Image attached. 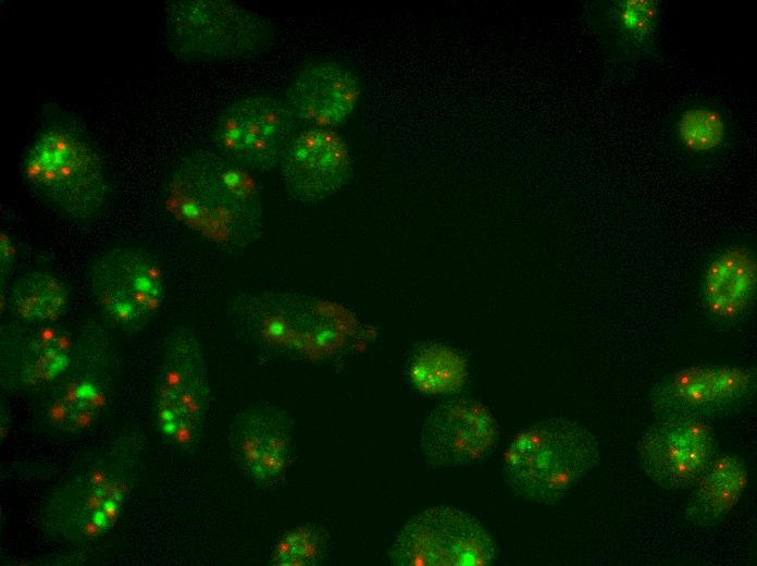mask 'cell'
Returning a JSON list of instances; mask_svg holds the SVG:
<instances>
[{"mask_svg": "<svg viewBox=\"0 0 757 566\" xmlns=\"http://www.w3.org/2000/svg\"><path fill=\"white\" fill-rule=\"evenodd\" d=\"M360 93V82L348 67L318 61L294 77L286 90V103L309 127L333 130L351 115Z\"/></svg>", "mask_w": 757, "mask_h": 566, "instance_id": "9a60e30c", "label": "cell"}, {"mask_svg": "<svg viewBox=\"0 0 757 566\" xmlns=\"http://www.w3.org/2000/svg\"><path fill=\"white\" fill-rule=\"evenodd\" d=\"M92 295L117 327L135 330L159 310L165 280L158 259L135 245L113 247L92 263L89 271Z\"/></svg>", "mask_w": 757, "mask_h": 566, "instance_id": "52a82bcc", "label": "cell"}, {"mask_svg": "<svg viewBox=\"0 0 757 566\" xmlns=\"http://www.w3.org/2000/svg\"><path fill=\"white\" fill-rule=\"evenodd\" d=\"M408 376L413 386L429 395L459 391L467 378L466 359L455 349L440 345H427L413 357Z\"/></svg>", "mask_w": 757, "mask_h": 566, "instance_id": "ffe728a7", "label": "cell"}, {"mask_svg": "<svg viewBox=\"0 0 757 566\" xmlns=\"http://www.w3.org/2000/svg\"><path fill=\"white\" fill-rule=\"evenodd\" d=\"M587 24L617 64L633 65L658 56L663 20L659 0H599L587 5Z\"/></svg>", "mask_w": 757, "mask_h": 566, "instance_id": "7c38bea8", "label": "cell"}, {"mask_svg": "<svg viewBox=\"0 0 757 566\" xmlns=\"http://www.w3.org/2000/svg\"><path fill=\"white\" fill-rule=\"evenodd\" d=\"M756 284V260L743 245L721 251L707 268L704 299L716 317L732 319L743 313L753 297Z\"/></svg>", "mask_w": 757, "mask_h": 566, "instance_id": "e0dca14e", "label": "cell"}, {"mask_svg": "<svg viewBox=\"0 0 757 566\" xmlns=\"http://www.w3.org/2000/svg\"><path fill=\"white\" fill-rule=\"evenodd\" d=\"M207 365L196 333L176 328L166 337L157 380V411L162 432L188 446L201 432L210 406Z\"/></svg>", "mask_w": 757, "mask_h": 566, "instance_id": "5b68a950", "label": "cell"}, {"mask_svg": "<svg viewBox=\"0 0 757 566\" xmlns=\"http://www.w3.org/2000/svg\"><path fill=\"white\" fill-rule=\"evenodd\" d=\"M295 116L280 99L252 95L228 103L218 114L211 138L225 159L247 171L274 168L293 138Z\"/></svg>", "mask_w": 757, "mask_h": 566, "instance_id": "ba28073f", "label": "cell"}, {"mask_svg": "<svg viewBox=\"0 0 757 566\" xmlns=\"http://www.w3.org/2000/svg\"><path fill=\"white\" fill-rule=\"evenodd\" d=\"M730 110L713 100L694 99L677 107L668 118L667 134L673 151L687 162H706L735 144Z\"/></svg>", "mask_w": 757, "mask_h": 566, "instance_id": "2e32d148", "label": "cell"}, {"mask_svg": "<svg viewBox=\"0 0 757 566\" xmlns=\"http://www.w3.org/2000/svg\"><path fill=\"white\" fill-rule=\"evenodd\" d=\"M599 460L598 443L587 429L564 417H550L513 438L505 454V475L518 495L553 505Z\"/></svg>", "mask_w": 757, "mask_h": 566, "instance_id": "7a4b0ae2", "label": "cell"}, {"mask_svg": "<svg viewBox=\"0 0 757 566\" xmlns=\"http://www.w3.org/2000/svg\"><path fill=\"white\" fill-rule=\"evenodd\" d=\"M328 553L327 534L318 527L302 526L280 536L273 546L272 565H319Z\"/></svg>", "mask_w": 757, "mask_h": 566, "instance_id": "44dd1931", "label": "cell"}, {"mask_svg": "<svg viewBox=\"0 0 757 566\" xmlns=\"http://www.w3.org/2000/svg\"><path fill=\"white\" fill-rule=\"evenodd\" d=\"M496 546L472 515L450 506H434L412 518L390 549L394 564L404 566L486 565Z\"/></svg>", "mask_w": 757, "mask_h": 566, "instance_id": "8992f818", "label": "cell"}, {"mask_svg": "<svg viewBox=\"0 0 757 566\" xmlns=\"http://www.w3.org/2000/svg\"><path fill=\"white\" fill-rule=\"evenodd\" d=\"M710 427L696 418H662L637 445L641 467L659 488L679 491L695 485L713 460Z\"/></svg>", "mask_w": 757, "mask_h": 566, "instance_id": "9c48e42d", "label": "cell"}, {"mask_svg": "<svg viewBox=\"0 0 757 566\" xmlns=\"http://www.w3.org/2000/svg\"><path fill=\"white\" fill-rule=\"evenodd\" d=\"M14 249L10 238L7 235L1 236V269L2 275H7L13 264Z\"/></svg>", "mask_w": 757, "mask_h": 566, "instance_id": "7402d4cb", "label": "cell"}, {"mask_svg": "<svg viewBox=\"0 0 757 566\" xmlns=\"http://www.w3.org/2000/svg\"><path fill=\"white\" fill-rule=\"evenodd\" d=\"M497 439L489 410L470 399L448 402L434 409L420 432V446L435 467H452L479 459Z\"/></svg>", "mask_w": 757, "mask_h": 566, "instance_id": "4fadbf2b", "label": "cell"}, {"mask_svg": "<svg viewBox=\"0 0 757 566\" xmlns=\"http://www.w3.org/2000/svg\"><path fill=\"white\" fill-rule=\"evenodd\" d=\"M278 164L288 195L299 202H315L336 194L352 172L346 143L327 128L308 127L297 133Z\"/></svg>", "mask_w": 757, "mask_h": 566, "instance_id": "8fae6325", "label": "cell"}, {"mask_svg": "<svg viewBox=\"0 0 757 566\" xmlns=\"http://www.w3.org/2000/svg\"><path fill=\"white\" fill-rule=\"evenodd\" d=\"M747 482L748 472L740 457L723 454L713 458L686 504V520L698 527L718 525L736 505Z\"/></svg>", "mask_w": 757, "mask_h": 566, "instance_id": "ac0fdd59", "label": "cell"}, {"mask_svg": "<svg viewBox=\"0 0 757 566\" xmlns=\"http://www.w3.org/2000/svg\"><path fill=\"white\" fill-rule=\"evenodd\" d=\"M753 369L694 366L660 381L653 391L654 410L662 418L705 419L722 414L750 396L755 390Z\"/></svg>", "mask_w": 757, "mask_h": 566, "instance_id": "30bf717a", "label": "cell"}, {"mask_svg": "<svg viewBox=\"0 0 757 566\" xmlns=\"http://www.w3.org/2000/svg\"><path fill=\"white\" fill-rule=\"evenodd\" d=\"M228 439L235 459L258 484H276L291 465L289 421L273 406L256 405L237 415Z\"/></svg>", "mask_w": 757, "mask_h": 566, "instance_id": "5bb4252c", "label": "cell"}, {"mask_svg": "<svg viewBox=\"0 0 757 566\" xmlns=\"http://www.w3.org/2000/svg\"><path fill=\"white\" fill-rule=\"evenodd\" d=\"M172 197L182 218L215 239L243 245L261 227V205L248 171L220 153L187 156L172 181Z\"/></svg>", "mask_w": 757, "mask_h": 566, "instance_id": "6da1fadb", "label": "cell"}, {"mask_svg": "<svg viewBox=\"0 0 757 566\" xmlns=\"http://www.w3.org/2000/svg\"><path fill=\"white\" fill-rule=\"evenodd\" d=\"M164 21L171 51L187 61L251 58L265 52L275 38L266 17L225 0L170 1Z\"/></svg>", "mask_w": 757, "mask_h": 566, "instance_id": "277c9868", "label": "cell"}, {"mask_svg": "<svg viewBox=\"0 0 757 566\" xmlns=\"http://www.w3.org/2000/svg\"><path fill=\"white\" fill-rule=\"evenodd\" d=\"M23 170L29 185L73 220H91L106 207L109 182L100 157L65 121H50L39 130L25 153Z\"/></svg>", "mask_w": 757, "mask_h": 566, "instance_id": "3957f363", "label": "cell"}, {"mask_svg": "<svg viewBox=\"0 0 757 566\" xmlns=\"http://www.w3.org/2000/svg\"><path fill=\"white\" fill-rule=\"evenodd\" d=\"M9 300L15 315L25 322L48 325L57 322L69 306V291L58 276L30 271L11 287Z\"/></svg>", "mask_w": 757, "mask_h": 566, "instance_id": "d6986e66", "label": "cell"}]
</instances>
